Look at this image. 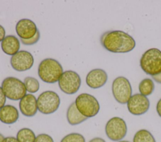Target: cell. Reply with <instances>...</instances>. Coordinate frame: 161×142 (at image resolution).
I'll return each instance as SVG.
<instances>
[{
  "label": "cell",
  "mask_w": 161,
  "mask_h": 142,
  "mask_svg": "<svg viewBox=\"0 0 161 142\" xmlns=\"http://www.w3.org/2000/svg\"><path fill=\"white\" fill-rule=\"evenodd\" d=\"M104 49L114 53H126L132 51L136 42L134 38L123 31L113 30L104 33L101 38Z\"/></svg>",
  "instance_id": "obj_1"
},
{
  "label": "cell",
  "mask_w": 161,
  "mask_h": 142,
  "mask_svg": "<svg viewBox=\"0 0 161 142\" xmlns=\"http://www.w3.org/2000/svg\"><path fill=\"white\" fill-rule=\"evenodd\" d=\"M63 73V68L60 63L53 58L43 59L38 68V76L47 83L52 84L58 81Z\"/></svg>",
  "instance_id": "obj_2"
},
{
  "label": "cell",
  "mask_w": 161,
  "mask_h": 142,
  "mask_svg": "<svg viewBox=\"0 0 161 142\" xmlns=\"http://www.w3.org/2000/svg\"><path fill=\"white\" fill-rule=\"evenodd\" d=\"M140 65L147 74L154 76L161 73V51L157 48H150L142 56Z\"/></svg>",
  "instance_id": "obj_3"
},
{
  "label": "cell",
  "mask_w": 161,
  "mask_h": 142,
  "mask_svg": "<svg viewBox=\"0 0 161 142\" xmlns=\"http://www.w3.org/2000/svg\"><path fill=\"white\" fill-rule=\"evenodd\" d=\"M75 103L79 111L87 118L95 116L100 109L97 99L88 93H81L78 95Z\"/></svg>",
  "instance_id": "obj_4"
},
{
  "label": "cell",
  "mask_w": 161,
  "mask_h": 142,
  "mask_svg": "<svg viewBox=\"0 0 161 142\" xmlns=\"http://www.w3.org/2000/svg\"><path fill=\"white\" fill-rule=\"evenodd\" d=\"M1 88L6 97L11 100H20L26 94L24 83L14 77L6 78L1 83Z\"/></svg>",
  "instance_id": "obj_5"
},
{
  "label": "cell",
  "mask_w": 161,
  "mask_h": 142,
  "mask_svg": "<svg viewBox=\"0 0 161 142\" xmlns=\"http://www.w3.org/2000/svg\"><path fill=\"white\" fill-rule=\"evenodd\" d=\"M60 103L57 93L53 91H46L42 93L37 98L38 110L44 114H49L55 112Z\"/></svg>",
  "instance_id": "obj_6"
},
{
  "label": "cell",
  "mask_w": 161,
  "mask_h": 142,
  "mask_svg": "<svg viewBox=\"0 0 161 142\" xmlns=\"http://www.w3.org/2000/svg\"><path fill=\"white\" fill-rule=\"evenodd\" d=\"M112 93L118 103H127L132 96V88L129 80L123 76L115 78L112 83Z\"/></svg>",
  "instance_id": "obj_7"
},
{
  "label": "cell",
  "mask_w": 161,
  "mask_h": 142,
  "mask_svg": "<svg viewBox=\"0 0 161 142\" xmlns=\"http://www.w3.org/2000/svg\"><path fill=\"white\" fill-rule=\"evenodd\" d=\"M105 133L109 139L113 141H121L127 133V126L125 121L117 116L111 118L106 124Z\"/></svg>",
  "instance_id": "obj_8"
},
{
  "label": "cell",
  "mask_w": 161,
  "mask_h": 142,
  "mask_svg": "<svg viewBox=\"0 0 161 142\" xmlns=\"http://www.w3.org/2000/svg\"><path fill=\"white\" fill-rule=\"evenodd\" d=\"M58 83L62 91L67 94H73L79 89L81 84V79L75 71L68 70L63 73Z\"/></svg>",
  "instance_id": "obj_9"
},
{
  "label": "cell",
  "mask_w": 161,
  "mask_h": 142,
  "mask_svg": "<svg viewBox=\"0 0 161 142\" xmlns=\"http://www.w3.org/2000/svg\"><path fill=\"white\" fill-rule=\"evenodd\" d=\"M34 58L33 55L28 51H19L12 56L10 63L12 68L17 71H25L30 69L33 65Z\"/></svg>",
  "instance_id": "obj_10"
},
{
  "label": "cell",
  "mask_w": 161,
  "mask_h": 142,
  "mask_svg": "<svg viewBox=\"0 0 161 142\" xmlns=\"http://www.w3.org/2000/svg\"><path fill=\"white\" fill-rule=\"evenodd\" d=\"M129 112L136 116L145 114L150 108V101L147 96L136 93L131 96L127 103Z\"/></svg>",
  "instance_id": "obj_11"
},
{
  "label": "cell",
  "mask_w": 161,
  "mask_h": 142,
  "mask_svg": "<svg viewBox=\"0 0 161 142\" xmlns=\"http://www.w3.org/2000/svg\"><path fill=\"white\" fill-rule=\"evenodd\" d=\"M15 29L18 36L23 39H29L33 38L38 30L35 23L26 18L18 21Z\"/></svg>",
  "instance_id": "obj_12"
},
{
  "label": "cell",
  "mask_w": 161,
  "mask_h": 142,
  "mask_svg": "<svg viewBox=\"0 0 161 142\" xmlns=\"http://www.w3.org/2000/svg\"><path fill=\"white\" fill-rule=\"evenodd\" d=\"M108 80L106 72L100 68L90 71L86 78L87 85L92 89H97L103 86Z\"/></svg>",
  "instance_id": "obj_13"
},
{
  "label": "cell",
  "mask_w": 161,
  "mask_h": 142,
  "mask_svg": "<svg viewBox=\"0 0 161 142\" xmlns=\"http://www.w3.org/2000/svg\"><path fill=\"white\" fill-rule=\"evenodd\" d=\"M19 108L24 116L32 117L36 114L38 110L37 99L32 94H26L20 99Z\"/></svg>",
  "instance_id": "obj_14"
},
{
  "label": "cell",
  "mask_w": 161,
  "mask_h": 142,
  "mask_svg": "<svg viewBox=\"0 0 161 142\" xmlns=\"http://www.w3.org/2000/svg\"><path fill=\"white\" fill-rule=\"evenodd\" d=\"M18 118V111L13 105H4L0 109V121L4 124H13L17 121Z\"/></svg>",
  "instance_id": "obj_15"
},
{
  "label": "cell",
  "mask_w": 161,
  "mask_h": 142,
  "mask_svg": "<svg viewBox=\"0 0 161 142\" xmlns=\"http://www.w3.org/2000/svg\"><path fill=\"white\" fill-rule=\"evenodd\" d=\"M19 41L14 35H8L1 41V49L8 55H14L19 51Z\"/></svg>",
  "instance_id": "obj_16"
},
{
  "label": "cell",
  "mask_w": 161,
  "mask_h": 142,
  "mask_svg": "<svg viewBox=\"0 0 161 142\" xmlns=\"http://www.w3.org/2000/svg\"><path fill=\"white\" fill-rule=\"evenodd\" d=\"M67 119L70 124L77 125L85 121L87 118L83 116L75 106V102H73L70 104L67 109Z\"/></svg>",
  "instance_id": "obj_17"
},
{
  "label": "cell",
  "mask_w": 161,
  "mask_h": 142,
  "mask_svg": "<svg viewBox=\"0 0 161 142\" xmlns=\"http://www.w3.org/2000/svg\"><path fill=\"white\" fill-rule=\"evenodd\" d=\"M138 89L141 94L147 96L150 95L154 91L155 84L150 78H145L140 83Z\"/></svg>",
  "instance_id": "obj_18"
},
{
  "label": "cell",
  "mask_w": 161,
  "mask_h": 142,
  "mask_svg": "<svg viewBox=\"0 0 161 142\" xmlns=\"http://www.w3.org/2000/svg\"><path fill=\"white\" fill-rule=\"evenodd\" d=\"M36 136L30 128H24L19 129L16 134V139L19 142H35Z\"/></svg>",
  "instance_id": "obj_19"
},
{
  "label": "cell",
  "mask_w": 161,
  "mask_h": 142,
  "mask_svg": "<svg viewBox=\"0 0 161 142\" xmlns=\"http://www.w3.org/2000/svg\"><path fill=\"white\" fill-rule=\"evenodd\" d=\"M133 142H156V141L149 131L142 129L136 132L133 139Z\"/></svg>",
  "instance_id": "obj_20"
},
{
  "label": "cell",
  "mask_w": 161,
  "mask_h": 142,
  "mask_svg": "<svg viewBox=\"0 0 161 142\" xmlns=\"http://www.w3.org/2000/svg\"><path fill=\"white\" fill-rule=\"evenodd\" d=\"M23 83L26 91L30 93H35L39 90L40 83L35 78L31 76L26 77L24 79Z\"/></svg>",
  "instance_id": "obj_21"
},
{
  "label": "cell",
  "mask_w": 161,
  "mask_h": 142,
  "mask_svg": "<svg viewBox=\"0 0 161 142\" xmlns=\"http://www.w3.org/2000/svg\"><path fill=\"white\" fill-rule=\"evenodd\" d=\"M60 142H86L85 138L80 133H72L65 136Z\"/></svg>",
  "instance_id": "obj_22"
},
{
  "label": "cell",
  "mask_w": 161,
  "mask_h": 142,
  "mask_svg": "<svg viewBox=\"0 0 161 142\" xmlns=\"http://www.w3.org/2000/svg\"><path fill=\"white\" fill-rule=\"evenodd\" d=\"M40 37V31L38 30V31L36 32V34L31 38L29 39H20L21 42L25 44V45H33L35 43H36Z\"/></svg>",
  "instance_id": "obj_23"
},
{
  "label": "cell",
  "mask_w": 161,
  "mask_h": 142,
  "mask_svg": "<svg viewBox=\"0 0 161 142\" xmlns=\"http://www.w3.org/2000/svg\"><path fill=\"white\" fill-rule=\"evenodd\" d=\"M35 142H54L53 138L48 134L42 133L36 136Z\"/></svg>",
  "instance_id": "obj_24"
},
{
  "label": "cell",
  "mask_w": 161,
  "mask_h": 142,
  "mask_svg": "<svg viewBox=\"0 0 161 142\" xmlns=\"http://www.w3.org/2000/svg\"><path fill=\"white\" fill-rule=\"evenodd\" d=\"M6 97L3 92L2 88L0 86V109L4 106L6 103Z\"/></svg>",
  "instance_id": "obj_25"
},
{
  "label": "cell",
  "mask_w": 161,
  "mask_h": 142,
  "mask_svg": "<svg viewBox=\"0 0 161 142\" xmlns=\"http://www.w3.org/2000/svg\"><path fill=\"white\" fill-rule=\"evenodd\" d=\"M2 142H19L16 138L13 136H8L4 138Z\"/></svg>",
  "instance_id": "obj_26"
},
{
  "label": "cell",
  "mask_w": 161,
  "mask_h": 142,
  "mask_svg": "<svg viewBox=\"0 0 161 142\" xmlns=\"http://www.w3.org/2000/svg\"><path fill=\"white\" fill-rule=\"evenodd\" d=\"M5 29L3 26L0 24V42H1L5 38Z\"/></svg>",
  "instance_id": "obj_27"
},
{
  "label": "cell",
  "mask_w": 161,
  "mask_h": 142,
  "mask_svg": "<svg viewBox=\"0 0 161 142\" xmlns=\"http://www.w3.org/2000/svg\"><path fill=\"white\" fill-rule=\"evenodd\" d=\"M157 112L160 117H161V98L158 101L156 106Z\"/></svg>",
  "instance_id": "obj_28"
},
{
  "label": "cell",
  "mask_w": 161,
  "mask_h": 142,
  "mask_svg": "<svg viewBox=\"0 0 161 142\" xmlns=\"http://www.w3.org/2000/svg\"><path fill=\"white\" fill-rule=\"evenodd\" d=\"M152 78L155 81H156L157 83L161 84V73H159V74H158L152 76Z\"/></svg>",
  "instance_id": "obj_29"
},
{
  "label": "cell",
  "mask_w": 161,
  "mask_h": 142,
  "mask_svg": "<svg viewBox=\"0 0 161 142\" xmlns=\"http://www.w3.org/2000/svg\"><path fill=\"white\" fill-rule=\"evenodd\" d=\"M89 142H106L105 140L99 137H96L92 139H91Z\"/></svg>",
  "instance_id": "obj_30"
},
{
  "label": "cell",
  "mask_w": 161,
  "mask_h": 142,
  "mask_svg": "<svg viewBox=\"0 0 161 142\" xmlns=\"http://www.w3.org/2000/svg\"><path fill=\"white\" fill-rule=\"evenodd\" d=\"M4 136L0 133V142H2V141L4 139Z\"/></svg>",
  "instance_id": "obj_31"
},
{
  "label": "cell",
  "mask_w": 161,
  "mask_h": 142,
  "mask_svg": "<svg viewBox=\"0 0 161 142\" xmlns=\"http://www.w3.org/2000/svg\"><path fill=\"white\" fill-rule=\"evenodd\" d=\"M118 142H130V141H125V140H123V141H118Z\"/></svg>",
  "instance_id": "obj_32"
}]
</instances>
